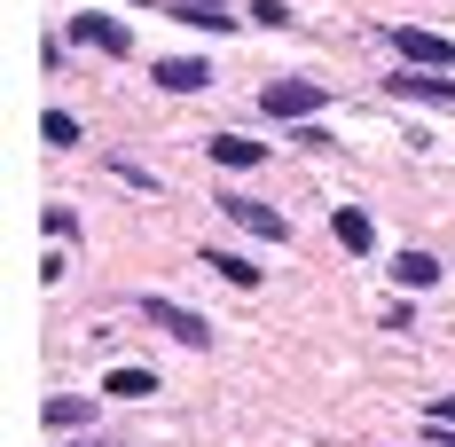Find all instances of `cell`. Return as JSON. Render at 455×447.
<instances>
[{
  "label": "cell",
  "instance_id": "cell-1",
  "mask_svg": "<svg viewBox=\"0 0 455 447\" xmlns=\"http://www.w3.org/2000/svg\"><path fill=\"white\" fill-rule=\"evenodd\" d=\"M259 110L283 118V126H307L315 110H330V87H315V79H267L259 87Z\"/></svg>",
  "mask_w": 455,
  "mask_h": 447
},
{
  "label": "cell",
  "instance_id": "cell-2",
  "mask_svg": "<svg viewBox=\"0 0 455 447\" xmlns=\"http://www.w3.org/2000/svg\"><path fill=\"white\" fill-rule=\"evenodd\" d=\"M134 307L149 314V322H157V330H165V338H181L188 354H204V346H212V322H204V314H188L181 299H157V291H141Z\"/></svg>",
  "mask_w": 455,
  "mask_h": 447
},
{
  "label": "cell",
  "instance_id": "cell-3",
  "mask_svg": "<svg viewBox=\"0 0 455 447\" xmlns=\"http://www.w3.org/2000/svg\"><path fill=\"white\" fill-rule=\"evenodd\" d=\"M220 212H228L235 227H243V235H267V243H291V220H283L275 204H259V196H243V188H220Z\"/></svg>",
  "mask_w": 455,
  "mask_h": 447
},
{
  "label": "cell",
  "instance_id": "cell-4",
  "mask_svg": "<svg viewBox=\"0 0 455 447\" xmlns=\"http://www.w3.org/2000/svg\"><path fill=\"white\" fill-rule=\"evenodd\" d=\"M393 47H401V63H409V71H455V40L424 32V24H401Z\"/></svg>",
  "mask_w": 455,
  "mask_h": 447
},
{
  "label": "cell",
  "instance_id": "cell-5",
  "mask_svg": "<svg viewBox=\"0 0 455 447\" xmlns=\"http://www.w3.org/2000/svg\"><path fill=\"white\" fill-rule=\"evenodd\" d=\"M71 40H79V47H102V55H126L134 32H126L118 16H102V8H79V16H71Z\"/></svg>",
  "mask_w": 455,
  "mask_h": 447
},
{
  "label": "cell",
  "instance_id": "cell-6",
  "mask_svg": "<svg viewBox=\"0 0 455 447\" xmlns=\"http://www.w3.org/2000/svg\"><path fill=\"white\" fill-rule=\"evenodd\" d=\"M393 94H401V102H440V110H455V79L448 71H401Z\"/></svg>",
  "mask_w": 455,
  "mask_h": 447
},
{
  "label": "cell",
  "instance_id": "cell-7",
  "mask_svg": "<svg viewBox=\"0 0 455 447\" xmlns=\"http://www.w3.org/2000/svg\"><path fill=\"white\" fill-rule=\"evenodd\" d=\"M149 8H165L181 24H204V32H235V8L228 0H149Z\"/></svg>",
  "mask_w": 455,
  "mask_h": 447
},
{
  "label": "cell",
  "instance_id": "cell-8",
  "mask_svg": "<svg viewBox=\"0 0 455 447\" xmlns=\"http://www.w3.org/2000/svg\"><path fill=\"white\" fill-rule=\"evenodd\" d=\"M204 79H212L204 55H165V63H157V87H165V94H196Z\"/></svg>",
  "mask_w": 455,
  "mask_h": 447
},
{
  "label": "cell",
  "instance_id": "cell-9",
  "mask_svg": "<svg viewBox=\"0 0 455 447\" xmlns=\"http://www.w3.org/2000/svg\"><path fill=\"white\" fill-rule=\"evenodd\" d=\"M204 157H212V165H228V173H251L267 149H259L251 134H212V141H204Z\"/></svg>",
  "mask_w": 455,
  "mask_h": 447
},
{
  "label": "cell",
  "instance_id": "cell-10",
  "mask_svg": "<svg viewBox=\"0 0 455 447\" xmlns=\"http://www.w3.org/2000/svg\"><path fill=\"white\" fill-rule=\"evenodd\" d=\"M393 283H401V291H432V283H440V259H432V251H393Z\"/></svg>",
  "mask_w": 455,
  "mask_h": 447
},
{
  "label": "cell",
  "instance_id": "cell-11",
  "mask_svg": "<svg viewBox=\"0 0 455 447\" xmlns=\"http://www.w3.org/2000/svg\"><path fill=\"white\" fill-rule=\"evenodd\" d=\"M330 227H338V243H346V251H369V243H377V227H369L362 204H338V212H330Z\"/></svg>",
  "mask_w": 455,
  "mask_h": 447
},
{
  "label": "cell",
  "instance_id": "cell-12",
  "mask_svg": "<svg viewBox=\"0 0 455 447\" xmlns=\"http://www.w3.org/2000/svg\"><path fill=\"white\" fill-rule=\"evenodd\" d=\"M204 267L220 275V283H235V291H259V283H267V275L251 267V259H243V251H204Z\"/></svg>",
  "mask_w": 455,
  "mask_h": 447
},
{
  "label": "cell",
  "instance_id": "cell-13",
  "mask_svg": "<svg viewBox=\"0 0 455 447\" xmlns=\"http://www.w3.org/2000/svg\"><path fill=\"white\" fill-rule=\"evenodd\" d=\"M87 416H94V401H79V393H55V401H47V424H55V432H79Z\"/></svg>",
  "mask_w": 455,
  "mask_h": 447
},
{
  "label": "cell",
  "instance_id": "cell-14",
  "mask_svg": "<svg viewBox=\"0 0 455 447\" xmlns=\"http://www.w3.org/2000/svg\"><path fill=\"white\" fill-rule=\"evenodd\" d=\"M110 393H118V401H149L157 377H149V369H110Z\"/></svg>",
  "mask_w": 455,
  "mask_h": 447
},
{
  "label": "cell",
  "instance_id": "cell-15",
  "mask_svg": "<svg viewBox=\"0 0 455 447\" xmlns=\"http://www.w3.org/2000/svg\"><path fill=\"white\" fill-rule=\"evenodd\" d=\"M40 134L55 141V149H71V141H79V118H63V110H47V118H40Z\"/></svg>",
  "mask_w": 455,
  "mask_h": 447
},
{
  "label": "cell",
  "instance_id": "cell-16",
  "mask_svg": "<svg viewBox=\"0 0 455 447\" xmlns=\"http://www.w3.org/2000/svg\"><path fill=\"white\" fill-rule=\"evenodd\" d=\"M424 432H440V440H455V393H440V401H432V416H424Z\"/></svg>",
  "mask_w": 455,
  "mask_h": 447
},
{
  "label": "cell",
  "instance_id": "cell-17",
  "mask_svg": "<svg viewBox=\"0 0 455 447\" xmlns=\"http://www.w3.org/2000/svg\"><path fill=\"white\" fill-rule=\"evenodd\" d=\"M47 235H79V212L71 204H47Z\"/></svg>",
  "mask_w": 455,
  "mask_h": 447
},
{
  "label": "cell",
  "instance_id": "cell-18",
  "mask_svg": "<svg viewBox=\"0 0 455 447\" xmlns=\"http://www.w3.org/2000/svg\"><path fill=\"white\" fill-rule=\"evenodd\" d=\"M79 447H126V440H79Z\"/></svg>",
  "mask_w": 455,
  "mask_h": 447
},
{
  "label": "cell",
  "instance_id": "cell-19",
  "mask_svg": "<svg viewBox=\"0 0 455 447\" xmlns=\"http://www.w3.org/2000/svg\"><path fill=\"white\" fill-rule=\"evenodd\" d=\"M448 447H455V440H448Z\"/></svg>",
  "mask_w": 455,
  "mask_h": 447
}]
</instances>
